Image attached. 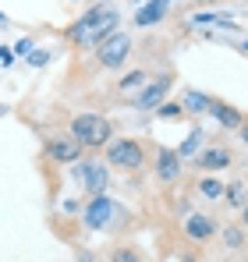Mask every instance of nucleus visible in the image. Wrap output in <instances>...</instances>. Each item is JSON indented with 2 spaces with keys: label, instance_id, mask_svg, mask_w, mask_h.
Returning a JSON list of instances; mask_svg holds the SVG:
<instances>
[{
  "label": "nucleus",
  "instance_id": "nucleus-17",
  "mask_svg": "<svg viewBox=\"0 0 248 262\" xmlns=\"http://www.w3.org/2000/svg\"><path fill=\"white\" fill-rule=\"evenodd\" d=\"M110 262H142V255H138V248H117Z\"/></svg>",
  "mask_w": 248,
  "mask_h": 262
},
{
  "label": "nucleus",
  "instance_id": "nucleus-14",
  "mask_svg": "<svg viewBox=\"0 0 248 262\" xmlns=\"http://www.w3.org/2000/svg\"><path fill=\"white\" fill-rule=\"evenodd\" d=\"M227 202H231V209H245V184L241 181H234L227 188Z\"/></svg>",
  "mask_w": 248,
  "mask_h": 262
},
{
  "label": "nucleus",
  "instance_id": "nucleus-3",
  "mask_svg": "<svg viewBox=\"0 0 248 262\" xmlns=\"http://www.w3.org/2000/svg\"><path fill=\"white\" fill-rule=\"evenodd\" d=\"M107 156H110V167H121V170H138V167L146 163V149H142V142H135V138H117V142H110Z\"/></svg>",
  "mask_w": 248,
  "mask_h": 262
},
{
  "label": "nucleus",
  "instance_id": "nucleus-13",
  "mask_svg": "<svg viewBox=\"0 0 248 262\" xmlns=\"http://www.w3.org/2000/svg\"><path fill=\"white\" fill-rule=\"evenodd\" d=\"M209 110L220 117L223 128H241V114H238L234 106H227V103H209Z\"/></svg>",
  "mask_w": 248,
  "mask_h": 262
},
{
  "label": "nucleus",
  "instance_id": "nucleus-9",
  "mask_svg": "<svg viewBox=\"0 0 248 262\" xmlns=\"http://www.w3.org/2000/svg\"><path fill=\"white\" fill-rule=\"evenodd\" d=\"M156 174L163 177V181H177V177H181V156H177L174 149H160V156H156Z\"/></svg>",
  "mask_w": 248,
  "mask_h": 262
},
{
  "label": "nucleus",
  "instance_id": "nucleus-21",
  "mask_svg": "<svg viewBox=\"0 0 248 262\" xmlns=\"http://www.w3.org/2000/svg\"><path fill=\"white\" fill-rule=\"evenodd\" d=\"M156 110H160V117H163V121H167V117H181V106H177V103H167V99L156 106Z\"/></svg>",
  "mask_w": 248,
  "mask_h": 262
},
{
  "label": "nucleus",
  "instance_id": "nucleus-12",
  "mask_svg": "<svg viewBox=\"0 0 248 262\" xmlns=\"http://www.w3.org/2000/svg\"><path fill=\"white\" fill-rule=\"evenodd\" d=\"M167 7H170L167 0H149V4L135 14V25H156V21L167 14Z\"/></svg>",
  "mask_w": 248,
  "mask_h": 262
},
{
  "label": "nucleus",
  "instance_id": "nucleus-8",
  "mask_svg": "<svg viewBox=\"0 0 248 262\" xmlns=\"http://www.w3.org/2000/svg\"><path fill=\"white\" fill-rule=\"evenodd\" d=\"M231 160H234L231 149L220 145V149H206V152H199V156H195V167H199V170H223V167H231Z\"/></svg>",
  "mask_w": 248,
  "mask_h": 262
},
{
  "label": "nucleus",
  "instance_id": "nucleus-22",
  "mask_svg": "<svg viewBox=\"0 0 248 262\" xmlns=\"http://www.w3.org/2000/svg\"><path fill=\"white\" fill-rule=\"evenodd\" d=\"M46 64V53H32V68H43Z\"/></svg>",
  "mask_w": 248,
  "mask_h": 262
},
{
  "label": "nucleus",
  "instance_id": "nucleus-20",
  "mask_svg": "<svg viewBox=\"0 0 248 262\" xmlns=\"http://www.w3.org/2000/svg\"><path fill=\"white\" fill-rule=\"evenodd\" d=\"M223 234H227V245H231V248H241V241H245V230H241V227H231V230H223Z\"/></svg>",
  "mask_w": 248,
  "mask_h": 262
},
{
  "label": "nucleus",
  "instance_id": "nucleus-10",
  "mask_svg": "<svg viewBox=\"0 0 248 262\" xmlns=\"http://www.w3.org/2000/svg\"><path fill=\"white\" fill-rule=\"evenodd\" d=\"M213 230H216V227H213L209 216H188V223H184V234H188L192 241H199V245L213 237Z\"/></svg>",
  "mask_w": 248,
  "mask_h": 262
},
{
  "label": "nucleus",
  "instance_id": "nucleus-16",
  "mask_svg": "<svg viewBox=\"0 0 248 262\" xmlns=\"http://www.w3.org/2000/svg\"><path fill=\"white\" fill-rule=\"evenodd\" d=\"M184 106L199 114V110H209V99H206V96H199V92H188V96H184Z\"/></svg>",
  "mask_w": 248,
  "mask_h": 262
},
{
  "label": "nucleus",
  "instance_id": "nucleus-11",
  "mask_svg": "<svg viewBox=\"0 0 248 262\" xmlns=\"http://www.w3.org/2000/svg\"><path fill=\"white\" fill-rule=\"evenodd\" d=\"M53 160H60V163H75V160H82V145L78 142H50V149H46Z\"/></svg>",
  "mask_w": 248,
  "mask_h": 262
},
{
  "label": "nucleus",
  "instance_id": "nucleus-18",
  "mask_svg": "<svg viewBox=\"0 0 248 262\" xmlns=\"http://www.w3.org/2000/svg\"><path fill=\"white\" fill-rule=\"evenodd\" d=\"M199 191H202V195H206V199H220V195H223V184H220V181H202V184H199Z\"/></svg>",
  "mask_w": 248,
  "mask_h": 262
},
{
  "label": "nucleus",
  "instance_id": "nucleus-7",
  "mask_svg": "<svg viewBox=\"0 0 248 262\" xmlns=\"http://www.w3.org/2000/svg\"><path fill=\"white\" fill-rule=\"evenodd\" d=\"M167 89H170V78H156L153 85H146V89H142V96L135 99L138 110H153V106H160V103L167 99Z\"/></svg>",
  "mask_w": 248,
  "mask_h": 262
},
{
  "label": "nucleus",
  "instance_id": "nucleus-1",
  "mask_svg": "<svg viewBox=\"0 0 248 262\" xmlns=\"http://www.w3.org/2000/svg\"><path fill=\"white\" fill-rule=\"evenodd\" d=\"M110 32H117V11L107 7V4H99V7H92L89 14H82L68 29V39L75 46H96V43H103V39H110Z\"/></svg>",
  "mask_w": 248,
  "mask_h": 262
},
{
  "label": "nucleus",
  "instance_id": "nucleus-4",
  "mask_svg": "<svg viewBox=\"0 0 248 262\" xmlns=\"http://www.w3.org/2000/svg\"><path fill=\"white\" fill-rule=\"evenodd\" d=\"M128 53H131V36L110 32V39L99 43V64L103 68H121L124 60H128Z\"/></svg>",
  "mask_w": 248,
  "mask_h": 262
},
{
  "label": "nucleus",
  "instance_id": "nucleus-6",
  "mask_svg": "<svg viewBox=\"0 0 248 262\" xmlns=\"http://www.w3.org/2000/svg\"><path fill=\"white\" fill-rule=\"evenodd\" d=\"M110 216H114V199H107V195H96V199L85 206V227H92V230L107 227Z\"/></svg>",
  "mask_w": 248,
  "mask_h": 262
},
{
  "label": "nucleus",
  "instance_id": "nucleus-15",
  "mask_svg": "<svg viewBox=\"0 0 248 262\" xmlns=\"http://www.w3.org/2000/svg\"><path fill=\"white\" fill-rule=\"evenodd\" d=\"M199 145H202V135L195 131V135H188V138H184V145H181V149H174V152H177V156H195V149H199Z\"/></svg>",
  "mask_w": 248,
  "mask_h": 262
},
{
  "label": "nucleus",
  "instance_id": "nucleus-2",
  "mask_svg": "<svg viewBox=\"0 0 248 262\" xmlns=\"http://www.w3.org/2000/svg\"><path fill=\"white\" fill-rule=\"evenodd\" d=\"M71 135H75V142L85 145V149H99V145L110 142V121L99 117V114H78L71 121Z\"/></svg>",
  "mask_w": 248,
  "mask_h": 262
},
{
  "label": "nucleus",
  "instance_id": "nucleus-5",
  "mask_svg": "<svg viewBox=\"0 0 248 262\" xmlns=\"http://www.w3.org/2000/svg\"><path fill=\"white\" fill-rule=\"evenodd\" d=\"M75 177H78V184H82L85 191H92V195H103V188H107V167H99V163H78Z\"/></svg>",
  "mask_w": 248,
  "mask_h": 262
},
{
  "label": "nucleus",
  "instance_id": "nucleus-19",
  "mask_svg": "<svg viewBox=\"0 0 248 262\" xmlns=\"http://www.w3.org/2000/svg\"><path fill=\"white\" fill-rule=\"evenodd\" d=\"M142 85H146V71H131V75L121 82V92H128V89H142Z\"/></svg>",
  "mask_w": 248,
  "mask_h": 262
},
{
  "label": "nucleus",
  "instance_id": "nucleus-23",
  "mask_svg": "<svg viewBox=\"0 0 248 262\" xmlns=\"http://www.w3.org/2000/svg\"><path fill=\"white\" fill-rule=\"evenodd\" d=\"M202 4H213V0H202Z\"/></svg>",
  "mask_w": 248,
  "mask_h": 262
}]
</instances>
